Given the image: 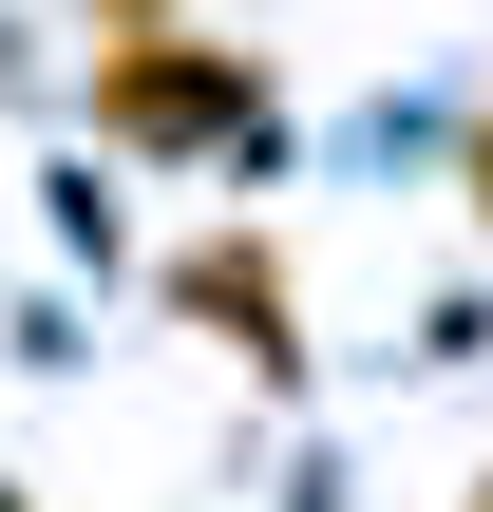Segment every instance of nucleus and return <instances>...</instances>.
Wrapping results in <instances>:
<instances>
[{
  "label": "nucleus",
  "mask_w": 493,
  "mask_h": 512,
  "mask_svg": "<svg viewBox=\"0 0 493 512\" xmlns=\"http://www.w3.org/2000/svg\"><path fill=\"white\" fill-rule=\"evenodd\" d=\"M475 209H493V133H475Z\"/></svg>",
  "instance_id": "3"
},
{
  "label": "nucleus",
  "mask_w": 493,
  "mask_h": 512,
  "mask_svg": "<svg viewBox=\"0 0 493 512\" xmlns=\"http://www.w3.org/2000/svg\"><path fill=\"white\" fill-rule=\"evenodd\" d=\"M95 114H114V133H152V152H190V133H228V114H247V76H228V57H190V38H114Z\"/></svg>",
  "instance_id": "1"
},
{
  "label": "nucleus",
  "mask_w": 493,
  "mask_h": 512,
  "mask_svg": "<svg viewBox=\"0 0 493 512\" xmlns=\"http://www.w3.org/2000/svg\"><path fill=\"white\" fill-rule=\"evenodd\" d=\"M171 304H209L247 361H304V304L266 285V247H190V266H171Z\"/></svg>",
  "instance_id": "2"
}]
</instances>
